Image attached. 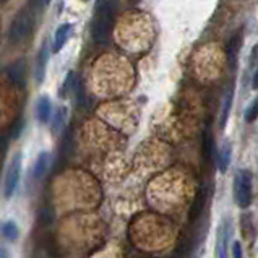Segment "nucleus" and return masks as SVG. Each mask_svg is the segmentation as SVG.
<instances>
[{"mask_svg":"<svg viewBox=\"0 0 258 258\" xmlns=\"http://www.w3.org/2000/svg\"><path fill=\"white\" fill-rule=\"evenodd\" d=\"M117 10H119V2L117 0H98L94 5V15L91 23V36L94 42H106L110 36Z\"/></svg>","mask_w":258,"mask_h":258,"instance_id":"f257e3e1","label":"nucleus"},{"mask_svg":"<svg viewBox=\"0 0 258 258\" xmlns=\"http://www.w3.org/2000/svg\"><path fill=\"white\" fill-rule=\"evenodd\" d=\"M33 29H34L33 13L28 10H21L15 15V18L12 21L9 29V39L12 44H21L33 34Z\"/></svg>","mask_w":258,"mask_h":258,"instance_id":"f03ea898","label":"nucleus"},{"mask_svg":"<svg viewBox=\"0 0 258 258\" xmlns=\"http://www.w3.org/2000/svg\"><path fill=\"white\" fill-rule=\"evenodd\" d=\"M234 202L240 208H248L252 205V172L247 169H239L234 175L232 185Z\"/></svg>","mask_w":258,"mask_h":258,"instance_id":"7ed1b4c3","label":"nucleus"},{"mask_svg":"<svg viewBox=\"0 0 258 258\" xmlns=\"http://www.w3.org/2000/svg\"><path fill=\"white\" fill-rule=\"evenodd\" d=\"M21 153H17L12 158V161L7 166V172L4 177V197L5 200H10V198L15 195V191L18 188V183L21 179Z\"/></svg>","mask_w":258,"mask_h":258,"instance_id":"20e7f679","label":"nucleus"},{"mask_svg":"<svg viewBox=\"0 0 258 258\" xmlns=\"http://www.w3.org/2000/svg\"><path fill=\"white\" fill-rule=\"evenodd\" d=\"M231 234H232V227H231L229 219H224L223 223L219 224L218 232H216V250H215L216 258H227Z\"/></svg>","mask_w":258,"mask_h":258,"instance_id":"39448f33","label":"nucleus"},{"mask_svg":"<svg viewBox=\"0 0 258 258\" xmlns=\"http://www.w3.org/2000/svg\"><path fill=\"white\" fill-rule=\"evenodd\" d=\"M47 58H49V47H47V41L42 42V46L36 57V82L39 85L44 82V77H46V67H47Z\"/></svg>","mask_w":258,"mask_h":258,"instance_id":"423d86ee","label":"nucleus"},{"mask_svg":"<svg viewBox=\"0 0 258 258\" xmlns=\"http://www.w3.org/2000/svg\"><path fill=\"white\" fill-rule=\"evenodd\" d=\"M72 31H73V26L70 23H63L57 28V31L54 34V41H52V52L54 54L60 52L62 47L67 44L69 38L72 36Z\"/></svg>","mask_w":258,"mask_h":258,"instance_id":"0eeeda50","label":"nucleus"},{"mask_svg":"<svg viewBox=\"0 0 258 258\" xmlns=\"http://www.w3.org/2000/svg\"><path fill=\"white\" fill-rule=\"evenodd\" d=\"M36 117L41 123H47L52 119V102L47 96H41L36 101Z\"/></svg>","mask_w":258,"mask_h":258,"instance_id":"6e6552de","label":"nucleus"},{"mask_svg":"<svg viewBox=\"0 0 258 258\" xmlns=\"http://www.w3.org/2000/svg\"><path fill=\"white\" fill-rule=\"evenodd\" d=\"M10 80L18 86H25L26 85V63L25 60H18L12 63L9 69H7Z\"/></svg>","mask_w":258,"mask_h":258,"instance_id":"1a4fd4ad","label":"nucleus"},{"mask_svg":"<svg viewBox=\"0 0 258 258\" xmlns=\"http://www.w3.org/2000/svg\"><path fill=\"white\" fill-rule=\"evenodd\" d=\"M50 167V153L47 151H41L36 158L34 164H33V175L34 179H42L46 172L49 171Z\"/></svg>","mask_w":258,"mask_h":258,"instance_id":"9d476101","label":"nucleus"},{"mask_svg":"<svg viewBox=\"0 0 258 258\" xmlns=\"http://www.w3.org/2000/svg\"><path fill=\"white\" fill-rule=\"evenodd\" d=\"M232 99H234V91L232 88L229 86L226 90L224 96H223V107H221V117H219V127L224 128L227 119H229V114H231V107H232Z\"/></svg>","mask_w":258,"mask_h":258,"instance_id":"9b49d317","label":"nucleus"},{"mask_svg":"<svg viewBox=\"0 0 258 258\" xmlns=\"http://www.w3.org/2000/svg\"><path fill=\"white\" fill-rule=\"evenodd\" d=\"M231 158H232V143L229 140H226V142H223V146H221L218 154V167L221 172L227 171V167L231 164Z\"/></svg>","mask_w":258,"mask_h":258,"instance_id":"f8f14e48","label":"nucleus"},{"mask_svg":"<svg viewBox=\"0 0 258 258\" xmlns=\"http://www.w3.org/2000/svg\"><path fill=\"white\" fill-rule=\"evenodd\" d=\"M67 115H69L67 107H65V106L57 107V110L52 115V119H50V128H52V132H54L55 135L60 134V132L63 130L65 122H67Z\"/></svg>","mask_w":258,"mask_h":258,"instance_id":"ddd939ff","label":"nucleus"},{"mask_svg":"<svg viewBox=\"0 0 258 258\" xmlns=\"http://www.w3.org/2000/svg\"><path fill=\"white\" fill-rule=\"evenodd\" d=\"M0 234L4 235L5 240L15 242V240H18V237H20V227L13 219H7L2 223V226H0Z\"/></svg>","mask_w":258,"mask_h":258,"instance_id":"4468645a","label":"nucleus"},{"mask_svg":"<svg viewBox=\"0 0 258 258\" xmlns=\"http://www.w3.org/2000/svg\"><path fill=\"white\" fill-rule=\"evenodd\" d=\"M240 46H242V38H240V34L234 36V38L231 39V42H229V46H227V54H229V62H231V65H234L235 57H237V52H239Z\"/></svg>","mask_w":258,"mask_h":258,"instance_id":"2eb2a0df","label":"nucleus"},{"mask_svg":"<svg viewBox=\"0 0 258 258\" xmlns=\"http://www.w3.org/2000/svg\"><path fill=\"white\" fill-rule=\"evenodd\" d=\"M244 119L247 123H252L258 119V98H255L252 102L248 104V107L245 109V114H244Z\"/></svg>","mask_w":258,"mask_h":258,"instance_id":"dca6fc26","label":"nucleus"},{"mask_svg":"<svg viewBox=\"0 0 258 258\" xmlns=\"http://www.w3.org/2000/svg\"><path fill=\"white\" fill-rule=\"evenodd\" d=\"M73 83H75V75H73V72H70L69 75H67V78H65L62 88H60V93H58V94H60V98H65V96H67L72 91Z\"/></svg>","mask_w":258,"mask_h":258,"instance_id":"f3484780","label":"nucleus"},{"mask_svg":"<svg viewBox=\"0 0 258 258\" xmlns=\"http://www.w3.org/2000/svg\"><path fill=\"white\" fill-rule=\"evenodd\" d=\"M232 256L234 258H244V252H242V245L240 242L235 240L232 244Z\"/></svg>","mask_w":258,"mask_h":258,"instance_id":"a211bd4d","label":"nucleus"},{"mask_svg":"<svg viewBox=\"0 0 258 258\" xmlns=\"http://www.w3.org/2000/svg\"><path fill=\"white\" fill-rule=\"evenodd\" d=\"M34 7H39V9H42V7H46V5H49V2L50 0H29Z\"/></svg>","mask_w":258,"mask_h":258,"instance_id":"6ab92c4d","label":"nucleus"},{"mask_svg":"<svg viewBox=\"0 0 258 258\" xmlns=\"http://www.w3.org/2000/svg\"><path fill=\"white\" fill-rule=\"evenodd\" d=\"M0 258H9V250L5 247H0Z\"/></svg>","mask_w":258,"mask_h":258,"instance_id":"aec40b11","label":"nucleus"},{"mask_svg":"<svg viewBox=\"0 0 258 258\" xmlns=\"http://www.w3.org/2000/svg\"><path fill=\"white\" fill-rule=\"evenodd\" d=\"M252 86H253V90H258V70L255 72V75H253V82H252Z\"/></svg>","mask_w":258,"mask_h":258,"instance_id":"412c9836","label":"nucleus"},{"mask_svg":"<svg viewBox=\"0 0 258 258\" xmlns=\"http://www.w3.org/2000/svg\"><path fill=\"white\" fill-rule=\"evenodd\" d=\"M83 2H88V0H83Z\"/></svg>","mask_w":258,"mask_h":258,"instance_id":"4be33fe9","label":"nucleus"}]
</instances>
